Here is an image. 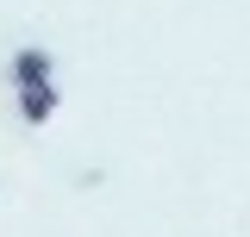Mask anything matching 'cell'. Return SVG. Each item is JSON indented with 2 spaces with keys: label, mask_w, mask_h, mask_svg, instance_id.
Instances as JSON below:
<instances>
[{
  "label": "cell",
  "mask_w": 250,
  "mask_h": 237,
  "mask_svg": "<svg viewBox=\"0 0 250 237\" xmlns=\"http://www.w3.org/2000/svg\"><path fill=\"white\" fill-rule=\"evenodd\" d=\"M6 81H13V88L57 81V69H50V50H44V44H25V50H13V62H6Z\"/></svg>",
  "instance_id": "2"
},
{
  "label": "cell",
  "mask_w": 250,
  "mask_h": 237,
  "mask_svg": "<svg viewBox=\"0 0 250 237\" xmlns=\"http://www.w3.org/2000/svg\"><path fill=\"white\" fill-rule=\"evenodd\" d=\"M13 100H19V118L25 125H50L62 106V88L57 81H31V88H13Z\"/></svg>",
  "instance_id": "1"
}]
</instances>
